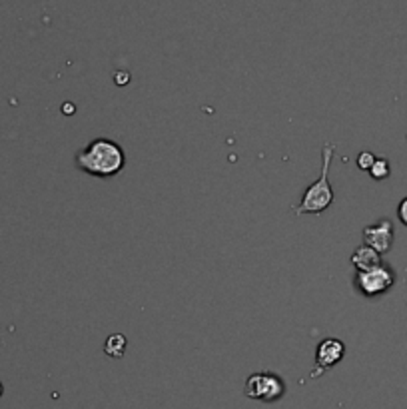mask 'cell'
Masks as SVG:
<instances>
[{
  "label": "cell",
  "instance_id": "8fae6325",
  "mask_svg": "<svg viewBox=\"0 0 407 409\" xmlns=\"http://www.w3.org/2000/svg\"><path fill=\"white\" fill-rule=\"evenodd\" d=\"M397 216H399V220L407 226V198H404L399 208H397Z\"/></svg>",
  "mask_w": 407,
  "mask_h": 409
},
{
  "label": "cell",
  "instance_id": "4fadbf2b",
  "mask_svg": "<svg viewBox=\"0 0 407 409\" xmlns=\"http://www.w3.org/2000/svg\"><path fill=\"white\" fill-rule=\"evenodd\" d=\"M74 112V106L72 104H64V114H72Z\"/></svg>",
  "mask_w": 407,
  "mask_h": 409
},
{
  "label": "cell",
  "instance_id": "3957f363",
  "mask_svg": "<svg viewBox=\"0 0 407 409\" xmlns=\"http://www.w3.org/2000/svg\"><path fill=\"white\" fill-rule=\"evenodd\" d=\"M244 393H246V397H249V399L271 404V401H278V399L284 397L286 384L275 373L258 371V373H251L248 380H246Z\"/></svg>",
  "mask_w": 407,
  "mask_h": 409
},
{
  "label": "cell",
  "instance_id": "7a4b0ae2",
  "mask_svg": "<svg viewBox=\"0 0 407 409\" xmlns=\"http://www.w3.org/2000/svg\"><path fill=\"white\" fill-rule=\"evenodd\" d=\"M334 150L336 146L325 142L323 144V150H321V174L316 182L312 184L301 202L297 206H294V214H321L323 210H328L330 206L334 204V190H332V184L328 180L330 176V166H332V158H334Z\"/></svg>",
  "mask_w": 407,
  "mask_h": 409
},
{
  "label": "cell",
  "instance_id": "5b68a950",
  "mask_svg": "<svg viewBox=\"0 0 407 409\" xmlns=\"http://www.w3.org/2000/svg\"><path fill=\"white\" fill-rule=\"evenodd\" d=\"M365 246L375 250L380 256L387 253L393 246V224L389 220H380L378 224L365 226L362 232Z\"/></svg>",
  "mask_w": 407,
  "mask_h": 409
},
{
  "label": "cell",
  "instance_id": "52a82bcc",
  "mask_svg": "<svg viewBox=\"0 0 407 409\" xmlns=\"http://www.w3.org/2000/svg\"><path fill=\"white\" fill-rule=\"evenodd\" d=\"M352 264L358 268V272H365V270H371V268L382 266V256L375 250H371L369 246L363 244V246L356 248V251H354Z\"/></svg>",
  "mask_w": 407,
  "mask_h": 409
},
{
  "label": "cell",
  "instance_id": "9c48e42d",
  "mask_svg": "<svg viewBox=\"0 0 407 409\" xmlns=\"http://www.w3.org/2000/svg\"><path fill=\"white\" fill-rule=\"evenodd\" d=\"M369 174H371V178H373V180H385V178L389 176V164H387V160L385 158L375 160V164L371 166Z\"/></svg>",
  "mask_w": 407,
  "mask_h": 409
},
{
  "label": "cell",
  "instance_id": "5bb4252c",
  "mask_svg": "<svg viewBox=\"0 0 407 409\" xmlns=\"http://www.w3.org/2000/svg\"><path fill=\"white\" fill-rule=\"evenodd\" d=\"M2 391H4V387H2V384H0V397H2Z\"/></svg>",
  "mask_w": 407,
  "mask_h": 409
},
{
  "label": "cell",
  "instance_id": "7c38bea8",
  "mask_svg": "<svg viewBox=\"0 0 407 409\" xmlns=\"http://www.w3.org/2000/svg\"><path fill=\"white\" fill-rule=\"evenodd\" d=\"M114 76H116V84H118V86H122V84H128V82H130V74H128V72H116Z\"/></svg>",
  "mask_w": 407,
  "mask_h": 409
},
{
  "label": "cell",
  "instance_id": "ba28073f",
  "mask_svg": "<svg viewBox=\"0 0 407 409\" xmlns=\"http://www.w3.org/2000/svg\"><path fill=\"white\" fill-rule=\"evenodd\" d=\"M126 343L128 341H126V338L122 334H114L104 343V354L114 358V360H120L124 356V351H126Z\"/></svg>",
  "mask_w": 407,
  "mask_h": 409
},
{
  "label": "cell",
  "instance_id": "8992f818",
  "mask_svg": "<svg viewBox=\"0 0 407 409\" xmlns=\"http://www.w3.org/2000/svg\"><path fill=\"white\" fill-rule=\"evenodd\" d=\"M343 354H345V345L343 341L336 340V338H328L317 345L316 354V364L319 365L317 371H312V375H319L323 369H330L336 364H339L343 360Z\"/></svg>",
  "mask_w": 407,
  "mask_h": 409
},
{
  "label": "cell",
  "instance_id": "6da1fadb",
  "mask_svg": "<svg viewBox=\"0 0 407 409\" xmlns=\"http://www.w3.org/2000/svg\"><path fill=\"white\" fill-rule=\"evenodd\" d=\"M76 166L96 178H108L126 166V154L114 140L96 138L76 154Z\"/></svg>",
  "mask_w": 407,
  "mask_h": 409
},
{
  "label": "cell",
  "instance_id": "30bf717a",
  "mask_svg": "<svg viewBox=\"0 0 407 409\" xmlns=\"http://www.w3.org/2000/svg\"><path fill=\"white\" fill-rule=\"evenodd\" d=\"M375 160L378 158H375L371 152H362V154L358 156V168H360V170H367V172H369V170H371V166L375 164Z\"/></svg>",
  "mask_w": 407,
  "mask_h": 409
},
{
  "label": "cell",
  "instance_id": "277c9868",
  "mask_svg": "<svg viewBox=\"0 0 407 409\" xmlns=\"http://www.w3.org/2000/svg\"><path fill=\"white\" fill-rule=\"evenodd\" d=\"M393 280H395L393 273L385 266H378V268H371V270H365V272H358V275H356L358 290L367 297L385 294L393 286Z\"/></svg>",
  "mask_w": 407,
  "mask_h": 409
}]
</instances>
